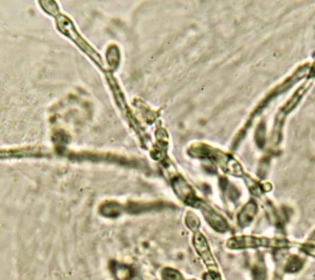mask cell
<instances>
[{
    "mask_svg": "<svg viewBox=\"0 0 315 280\" xmlns=\"http://www.w3.org/2000/svg\"><path fill=\"white\" fill-rule=\"evenodd\" d=\"M162 276L164 280H184L182 275L173 269H164L162 271Z\"/></svg>",
    "mask_w": 315,
    "mask_h": 280,
    "instance_id": "8",
    "label": "cell"
},
{
    "mask_svg": "<svg viewBox=\"0 0 315 280\" xmlns=\"http://www.w3.org/2000/svg\"><path fill=\"white\" fill-rule=\"evenodd\" d=\"M195 206L201 210L204 219H206L209 225L213 229H215L216 231L223 233L228 229V223L226 222L224 218L221 216L220 214H218L209 205H207L206 203H204L202 200H198Z\"/></svg>",
    "mask_w": 315,
    "mask_h": 280,
    "instance_id": "2",
    "label": "cell"
},
{
    "mask_svg": "<svg viewBox=\"0 0 315 280\" xmlns=\"http://www.w3.org/2000/svg\"><path fill=\"white\" fill-rule=\"evenodd\" d=\"M253 274L255 280H265L266 278V272L262 263L258 264L257 266H255Z\"/></svg>",
    "mask_w": 315,
    "mask_h": 280,
    "instance_id": "11",
    "label": "cell"
},
{
    "mask_svg": "<svg viewBox=\"0 0 315 280\" xmlns=\"http://www.w3.org/2000/svg\"><path fill=\"white\" fill-rule=\"evenodd\" d=\"M122 211V208L116 202H107L100 207V213L107 217L118 215Z\"/></svg>",
    "mask_w": 315,
    "mask_h": 280,
    "instance_id": "6",
    "label": "cell"
},
{
    "mask_svg": "<svg viewBox=\"0 0 315 280\" xmlns=\"http://www.w3.org/2000/svg\"><path fill=\"white\" fill-rule=\"evenodd\" d=\"M304 251H306V253L312 255V256H315V246H304Z\"/></svg>",
    "mask_w": 315,
    "mask_h": 280,
    "instance_id": "13",
    "label": "cell"
},
{
    "mask_svg": "<svg viewBox=\"0 0 315 280\" xmlns=\"http://www.w3.org/2000/svg\"><path fill=\"white\" fill-rule=\"evenodd\" d=\"M302 266V262L301 259H299L296 256H293L292 258L290 259L288 263L286 265V271L287 272H296L299 271Z\"/></svg>",
    "mask_w": 315,
    "mask_h": 280,
    "instance_id": "9",
    "label": "cell"
},
{
    "mask_svg": "<svg viewBox=\"0 0 315 280\" xmlns=\"http://www.w3.org/2000/svg\"><path fill=\"white\" fill-rule=\"evenodd\" d=\"M204 280H221L218 272H209L204 276Z\"/></svg>",
    "mask_w": 315,
    "mask_h": 280,
    "instance_id": "12",
    "label": "cell"
},
{
    "mask_svg": "<svg viewBox=\"0 0 315 280\" xmlns=\"http://www.w3.org/2000/svg\"><path fill=\"white\" fill-rule=\"evenodd\" d=\"M114 273L116 274L118 278L120 280H129L132 278V270L130 267L125 266H120L117 264L114 266Z\"/></svg>",
    "mask_w": 315,
    "mask_h": 280,
    "instance_id": "7",
    "label": "cell"
},
{
    "mask_svg": "<svg viewBox=\"0 0 315 280\" xmlns=\"http://www.w3.org/2000/svg\"><path fill=\"white\" fill-rule=\"evenodd\" d=\"M287 242L280 239H270L266 238H256L253 236L234 237L229 239L228 246L230 248H254L259 246L264 247H283Z\"/></svg>",
    "mask_w": 315,
    "mask_h": 280,
    "instance_id": "1",
    "label": "cell"
},
{
    "mask_svg": "<svg viewBox=\"0 0 315 280\" xmlns=\"http://www.w3.org/2000/svg\"><path fill=\"white\" fill-rule=\"evenodd\" d=\"M194 245L199 256H201L207 267L209 269V272H217V265L212 256L209 245L200 233H196L195 234Z\"/></svg>",
    "mask_w": 315,
    "mask_h": 280,
    "instance_id": "3",
    "label": "cell"
},
{
    "mask_svg": "<svg viewBox=\"0 0 315 280\" xmlns=\"http://www.w3.org/2000/svg\"><path fill=\"white\" fill-rule=\"evenodd\" d=\"M187 226L189 227L192 230H197L199 225V219L198 217L194 214V213H189L187 214V219H186Z\"/></svg>",
    "mask_w": 315,
    "mask_h": 280,
    "instance_id": "10",
    "label": "cell"
},
{
    "mask_svg": "<svg viewBox=\"0 0 315 280\" xmlns=\"http://www.w3.org/2000/svg\"><path fill=\"white\" fill-rule=\"evenodd\" d=\"M173 188L177 195L179 196L180 198H182L183 201L187 203V205L195 206V205L197 204L198 200L196 198L193 191L183 179L179 178L175 181L173 183Z\"/></svg>",
    "mask_w": 315,
    "mask_h": 280,
    "instance_id": "4",
    "label": "cell"
},
{
    "mask_svg": "<svg viewBox=\"0 0 315 280\" xmlns=\"http://www.w3.org/2000/svg\"><path fill=\"white\" fill-rule=\"evenodd\" d=\"M257 212V205L254 201L247 203L244 206L242 210L238 214V223L241 227H245L250 224L253 219L255 218Z\"/></svg>",
    "mask_w": 315,
    "mask_h": 280,
    "instance_id": "5",
    "label": "cell"
}]
</instances>
